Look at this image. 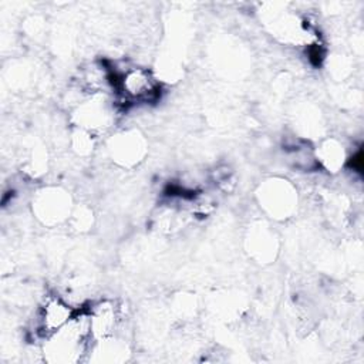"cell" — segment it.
<instances>
[{
	"instance_id": "1",
	"label": "cell",
	"mask_w": 364,
	"mask_h": 364,
	"mask_svg": "<svg viewBox=\"0 0 364 364\" xmlns=\"http://www.w3.org/2000/svg\"><path fill=\"white\" fill-rule=\"evenodd\" d=\"M92 344L87 309L75 313L71 321L57 333L46 337L41 344L44 361L51 364H71L88 355Z\"/></svg>"
},
{
	"instance_id": "2",
	"label": "cell",
	"mask_w": 364,
	"mask_h": 364,
	"mask_svg": "<svg viewBox=\"0 0 364 364\" xmlns=\"http://www.w3.org/2000/svg\"><path fill=\"white\" fill-rule=\"evenodd\" d=\"M112 90L125 105H148L161 98L162 84L156 73L141 65L112 71Z\"/></svg>"
},
{
	"instance_id": "3",
	"label": "cell",
	"mask_w": 364,
	"mask_h": 364,
	"mask_svg": "<svg viewBox=\"0 0 364 364\" xmlns=\"http://www.w3.org/2000/svg\"><path fill=\"white\" fill-rule=\"evenodd\" d=\"M256 199L262 210L274 220L291 218L299 205L296 186L282 176L264 179L256 189Z\"/></svg>"
},
{
	"instance_id": "4",
	"label": "cell",
	"mask_w": 364,
	"mask_h": 364,
	"mask_svg": "<svg viewBox=\"0 0 364 364\" xmlns=\"http://www.w3.org/2000/svg\"><path fill=\"white\" fill-rule=\"evenodd\" d=\"M73 209V199L61 186H43L36 191L31 199V212L34 218L50 228L68 222Z\"/></svg>"
},
{
	"instance_id": "5",
	"label": "cell",
	"mask_w": 364,
	"mask_h": 364,
	"mask_svg": "<svg viewBox=\"0 0 364 364\" xmlns=\"http://www.w3.org/2000/svg\"><path fill=\"white\" fill-rule=\"evenodd\" d=\"M115 107L107 100L104 94L85 95L73 108V122L75 128L85 129L88 132L102 131L108 128L114 121Z\"/></svg>"
},
{
	"instance_id": "6",
	"label": "cell",
	"mask_w": 364,
	"mask_h": 364,
	"mask_svg": "<svg viewBox=\"0 0 364 364\" xmlns=\"http://www.w3.org/2000/svg\"><path fill=\"white\" fill-rule=\"evenodd\" d=\"M77 309L63 296L48 294L43 299L36 314V334L44 340L67 326L75 316Z\"/></svg>"
},
{
	"instance_id": "7",
	"label": "cell",
	"mask_w": 364,
	"mask_h": 364,
	"mask_svg": "<svg viewBox=\"0 0 364 364\" xmlns=\"http://www.w3.org/2000/svg\"><path fill=\"white\" fill-rule=\"evenodd\" d=\"M109 158L121 168L139 165L146 155V139L138 129H124L114 134L107 145Z\"/></svg>"
},
{
	"instance_id": "8",
	"label": "cell",
	"mask_w": 364,
	"mask_h": 364,
	"mask_svg": "<svg viewBox=\"0 0 364 364\" xmlns=\"http://www.w3.org/2000/svg\"><path fill=\"white\" fill-rule=\"evenodd\" d=\"M92 343L117 334L121 323V307L112 299H100L87 307Z\"/></svg>"
},
{
	"instance_id": "9",
	"label": "cell",
	"mask_w": 364,
	"mask_h": 364,
	"mask_svg": "<svg viewBox=\"0 0 364 364\" xmlns=\"http://www.w3.org/2000/svg\"><path fill=\"white\" fill-rule=\"evenodd\" d=\"M277 237L274 236L273 230L262 223L257 222L249 229L246 242H247V252L252 257L259 262L269 263L276 257L277 253Z\"/></svg>"
},
{
	"instance_id": "10",
	"label": "cell",
	"mask_w": 364,
	"mask_h": 364,
	"mask_svg": "<svg viewBox=\"0 0 364 364\" xmlns=\"http://www.w3.org/2000/svg\"><path fill=\"white\" fill-rule=\"evenodd\" d=\"M314 152H316L318 168L330 173H336L341 168H344L348 158L343 142L334 136H328L323 139L317 145V148H314Z\"/></svg>"
},
{
	"instance_id": "11",
	"label": "cell",
	"mask_w": 364,
	"mask_h": 364,
	"mask_svg": "<svg viewBox=\"0 0 364 364\" xmlns=\"http://www.w3.org/2000/svg\"><path fill=\"white\" fill-rule=\"evenodd\" d=\"M70 145H71V149L77 155L85 156L92 152V149L95 146V136L92 132H88L81 128H75L71 134Z\"/></svg>"
},
{
	"instance_id": "12",
	"label": "cell",
	"mask_w": 364,
	"mask_h": 364,
	"mask_svg": "<svg viewBox=\"0 0 364 364\" xmlns=\"http://www.w3.org/2000/svg\"><path fill=\"white\" fill-rule=\"evenodd\" d=\"M67 223H70L71 228L75 229L77 232L88 230L94 223L92 209H90L88 206H84V205L74 206Z\"/></svg>"
}]
</instances>
